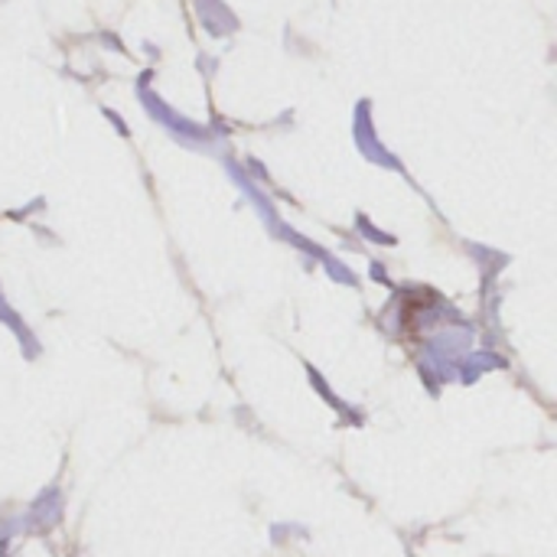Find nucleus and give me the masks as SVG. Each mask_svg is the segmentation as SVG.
I'll list each match as a JSON object with an SVG mask.
<instances>
[]
</instances>
